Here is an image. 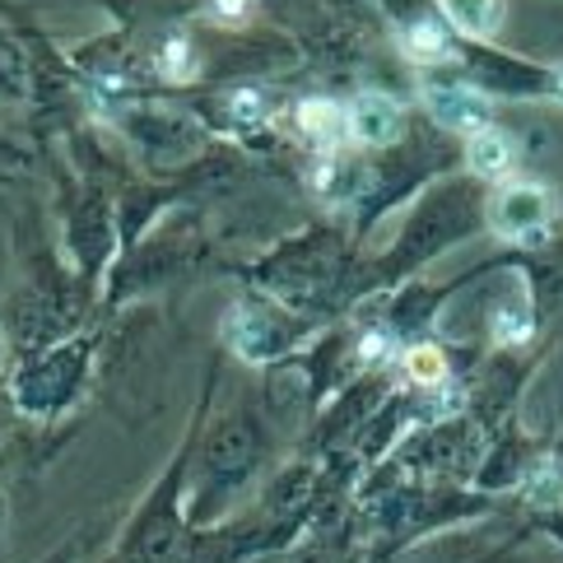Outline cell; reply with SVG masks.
<instances>
[{
    "label": "cell",
    "instance_id": "8992f818",
    "mask_svg": "<svg viewBox=\"0 0 563 563\" xmlns=\"http://www.w3.org/2000/svg\"><path fill=\"white\" fill-rule=\"evenodd\" d=\"M298 126H303L312 140H321V145H327V140H335V131H340V112H335L331 103H308L303 117H298Z\"/></svg>",
    "mask_w": 563,
    "mask_h": 563
},
{
    "label": "cell",
    "instance_id": "7a4b0ae2",
    "mask_svg": "<svg viewBox=\"0 0 563 563\" xmlns=\"http://www.w3.org/2000/svg\"><path fill=\"white\" fill-rule=\"evenodd\" d=\"M429 108H433L438 122H448L456 131H485L489 126V108L475 89H461V85L429 89Z\"/></svg>",
    "mask_w": 563,
    "mask_h": 563
},
{
    "label": "cell",
    "instance_id": "5b68a950",
    "mask_svg": "<svg viewBox=\"0 0 563 563\" xmlns=\"http://www.w3.org/2000/svg\"><path fill=\"white\" fill-rule=\"evenodd\" d=\"M448 14L456 19L461 33L485 37V33H494V24H498V0H448Z\"/></svg>",
    "mask_w": 563,
    "mask_h": 563
},
{
    "label": "cell",
    "instance_id": "3957f363",
    "mask_svg": "<svg viewBox=\"0 0 563 563\" xmlns=\"http://www.w3.org/2000/svg\"><path fill=\"white\" fill-rule=\"evenodd\" d=\"M396 126H400L396 103H391V98H382V93L358 98L354 112H350V131H354L358 140H373V145H382V140H391V135H396Z\"/></svg>",
    "mask_w": 563,
    "mask_h": 563
},
{
    "label": "cell",
    "instance_id": "52a82bcc",
    "mask_svg": "<svg viewBox=\"0 0 563 563\" xmlns=\"http://www.w3.org/2000/svg\"><path fill=\"white\" fill-rule=\"evenodd\" d=\"M406 47L415 56H424V62H433V56H448V33H442L438 24H419V29H410Z\"/></svg>",
    "mask_w": 563,
    "mask_h": 563
},
{
    "label": "cell",
    "instance_id": "6da1fadb",
    "mask_svg": "<svg viewBox=\"0 0 563 563\" xmlns=\"http://www.w3.org/2000/svg\"><path fill=\"white\" fill-rule=\"evenodd\" d=\"M550 214H554V200L545 196V187L521 183V187H508L498 196L494 224H498V233H508V238H540L545 224H550Z\"/></svg>",
    "mask_w": 563,
    "mask_h": 563
},
{
    "label": "cell",
    "instance_id": "277c9868",
    "mask_svg": "<svg viewBox=\"0 0 563 563\" xmlns=\"http://www.w3.org/2000/svg\"><path fill=\"white\" fill-rule=\"evenodd\" d=\"M471 164L485 173V177H498V173H508L512 168V145H508V135H498V131H475L471 140Z\"/></svg>",
    "mask_w": 563,
    "mask_h": 563
}]
</instances>
